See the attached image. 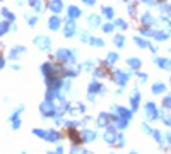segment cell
Returning <instances> with one entry per match:
<instances>
[{"mask_svg": "<svg viewBox=\"0 0 171 154\" xmlns=\"http://www.w3.org/2000/svg\"><path fill=\"white\" fill-rule=\"evenodd\" d=\"M27 2H29V5H31L36 12H41V10H43V2H41V0H27Z\"/></svg>", "mask_w": 171, "mask_h": 154, "instance_id": "cell-29", "label": "cell"}, {"mask_svg": "<svg viewBox=\"0 0 171 154\" xmlns=\"http://www.w3.org/2000/svg\"><path fill=\"white\" fill-rule=\"evenodd\" d=\"M149 48H151V52H152V53H157V48H156V46H154V45H151V46H149Z\"/></svg>", "mask_w": 171, "mask_h": 154, "instance_id": "cell-58", "label": "cell"}, {"mask_svg": "<svg viewBox=\"0 0 171 154\" xmlns=\"http://www.w3.org/2000/svg\"><path fill=\"white\" fill-rule=\"evenodd\" d=\"M161 2H164V0H161Z\"/></svg>", "mask_w": 171, "mask_h": 154, "instance_id": "cell-63", "label": "cell"}, {"mask_svg": "<svg viewBox=\"0 0 171 154\" xmlns=\"http://www.w3.org/2000/svg\"><path fill=\"white\" fill-rule=\"evenodd\" d=\"M116 146H118V147H123V146H125V137H123V134H118V140H116Z\"/></svg>", "mask_w": 171, "mask_h": 154, "instance_id": "cell-46", "label": "cell"}, {"mask_svg": "<svg viewBox=\"0 0 171 154\" xmlns=\"http://www.w3.org/2000/svg\"><path fill=\"white\" fill-rule=\"evenodd\" d=\"M151 91H152V94H163V93L166 91V86H164L163 82H154Z\"/></svg>", "mask_w": 171, "mask_h": 154, "instance_id": "cell-21", "label": "cell"}, {"mask_svg": "<svg viewBox=\"0 0 171 154\" xmlns=\"http://www.w3.org/2000/svg\"><path fill=\"white\" fill-rule=\"evenodd\" d=\"M156 110H157V106H156V103H152V101H149V103L144 104V111H146V116H147V118H149Z\"/></svg>", "mask_w": 171, "mask_h": 154, "instance_id": "cell-23", "label": "cell"}, {"mask_svg": "<svg viewBox=\"0 0 171 154\" xmlns=\"http://www.w3.org/2000/svg\"><path fill=\"white\" fill-rule=\"evenodd\" d=\"M139 2H144L146 5H154V0H139Z\"/></svg>", "mask_w": 171, "mask_h": 154, "instance_id": "cell-55", "label": "cell"}, {"mask_svg": "<svg viewBox=\"0 0 171 154\" xmlns=\"http://www.w3.org/2000/svg\"><path fill=\"white\" fill-rule=\"evenodd\" d=\"M46 7H48L53 14H60V12L63 10V2H62V0H50V2L46 3Z\"/></svg>", "mask_w": 171, "mask_h": 154, "instance_id": "cell-11", "label": "cell"}, {"mask_svg": "<svg viewBox=\"0 0 171 154\" xmlns=\"http://www.w3.org/2000/svg\"><path fill=\"white\" fill-rule=\"evenodd\" d=\"M128 99H130V104H132V111H137V108H139V103H140V93H139L137 89H133Z\"/></svg>", "mask_w": 171, "mask_h": 154, "instance_id": "cell-12", "label": "cell"}, {"mask_svg": "<svg viewBox=\"0 0 171 154\" xmlns=\"http://www.w3.org/2000/svg\"><path fill=\"white\" fill-rule=\"evenodd\" d=\"M70 87H72V80H70V77H69L67 80H63V87H62V89H63V91H69Z\"/></svg>", "mask_w": 171, "mask_h": 154, "instance_id": "cell-47", "label": "cell"}, {"mask_svg": "<svg viewBox=\"0 0 171 154\" xmlns=\"http://www.w3.org/2000/svg\"><path fill=\"white\" fill-rule=\"evenodd\" d=\"M22 111H24V104H21L19 108H16V111H14L12 115L9 116V122H14V120H17V118L21 116V113H22Z\"/></svg>", "mask_w": 171, "mask_h": 154, "instance_id": "cell-31", "label": "cell"}, {"mask_svg": "<svg viewBox=\"0 0 171 154\" xmlns=\"http://www.w3.org/2000/svg\"><path fill=\"white\" fill-rule=\"evenodd\" d=\"M125 2H130V0H125Z\"/></svg>", "mask_w": 171, "mask_h": 154, "instance_id": "cell-61", "label": "cell"}, {"mask_svg": "<svg viewBox=\"0 0 171 154\" xmlns=\"http://www.w3.org/2000/svg\"><path fill=\"white\" fill-rule=\"evenodd\" d=\"M80 134H82L84 142H93V140H96V139H98V134H96L94 130H89V129H84Z\"/></svg>", "mask_w": 171, "mask_h": 154, "instance_id": "cell-14", "label": "cell"}, {"mask_svg": "<svg viewBox=\"0 0 171 154\" xmlns=\"http://www.w3.org/2000/svg\"><path fill=\"white\" fill-rule=\"evenodd\" d=\"M65 22V26H63V36L65 38H74L77 33V26H76V19H67L63 21Z\"/></svg>", "mask_w": 171, "mask_h": 154, "instance_id": "cell-5", "label": "cell"}, {"mask_svg": "<svg viewBox=\"0 0 171 154\" xmlns=\"http://www.w3.org/2000/svg\"><path fill=\"white\" fill-rule=\"evenodd\" d=\"M87 26H91V28H98L99 24H101V16H98V14H91V16H87Z\"/></svg>", "mask_w": 171, "mask_h": 154, "instance_id": "cell-16", "label": "cell"}, {"mask_svg": "<svg viewBox=\"0 0 171 154\" xmlns=\"http://www.w3.org/2000/svg\"><path fill=\"white\" fill-rule=\"evenodd\" d=\"M101 14H103L108 21H111L115 17V10L111 9V7H101Z\"/></svg>", "mask_w": 171, "mask_h": 154, "instance_id": "cell-25", "label": "cell"}, {"mask_svg": "<svg viewBox=\"0 0 171 154\" xmlns=\"http://www.w3.org/2000/svg\"><path fill=\"white\" fill-rule=\"evenodd\" d=\"M82 2H84L86 5H94L96 3V0H82Z\"/></svg>", "mask_w": 171, "mask_h": 154, "instance_id": "cell-54", "label": "cell"}, {"mask_svg": "<svg viewBox=\"0 0 171 154\" xmlns=\"http://www.w3.org/2000/svg\"><path fill=\"white\" fill-rule=\"evenodd\" d=\"M21 125H22V123H21V120H19V118H17V120H14V122H12V130H17Z\"/></svg>", "mask_w": 171, "mask_h": 154, "instance_id": "cell-50", "label": "cell"}, {"mask_svg": "<svg viewBox=\"0 0 171 154\" xmlns=\"http://www.w3.org/2000/svg\"><path fill=\"white\" fill-rule=\"evenodd\" d=\"M24 19H26V22L33 28L36 22H38V16H33V14H24Z\"/></svg>", "mask_w": 171, "mask_h": 154, "instance_id": "cell-32", "label": "cell"}, {"mask_svg": "<svg viewBox=\"0 0 171 154\" xmlns=\"http://www.w3.org/2000/svg\"><path fill=\"white\" fill-rule=\"evenodd\" d=\"M76 108L79 110V113H86V106H84L82 103H79V101H77V103H76Z\"/></svg>", "mask_w": 171, "mask_h": 154, "instance_id": "cell-49", "label": "cell"}, {"mask_svg": "<svg viewBox=\"0 0 171 154\" xmlns=\"http://www.w3.org/2000/svg\"><path fill=\"white\" fill-rule=\"evenodd\" d=\"M60 28H62V17L60 16H50L48 17V29L58 31Z\"/></svg>", "mask_w": 171, "mask_h": 154, "instance_id": "cell-9", "label": "cell"}, {"mask_svg": "<svg viewBox=\"0 0 171 154\" xmlns=\"http://www.w3.org/2000/svg\"><path fill=\"white\" fill-rule=\"evenodd\" d=\"M80 67H82V70H86V72H91V74H93V72L96 70V62H94V60H86Z\"/></svg>", "mask_w": 171, "mask_h": 154, "instance_id": "cell-20", "label": "cell"}, {"mask_svg": "<svg viewBox=\"0 0 171 154\" xmlns=\"http://www.w3.org/2000/svg\"><path fill=\"white\" fill-rule=\"evenodd\" d=\"M170 82H171V77H170Z\"/></svg>", "mask_w": 171, "mask_h": 154, "instance_id": "cell-62", "label": "cell"}, {"mask_svg": "<svg viewBox=\"0 0 171 154\" xmlns=\"http://www.w3.org/2000/svg\"><path fill=\"white\" fill-rule=\"evenodd\" d=\"M113 43H115V46L123 48V46H125V36H123V34H115L113 36Z\"/></svg>", "mask_w": 171, "mask_h": 154, "instance_id": "cell-26", "label": "cell"}, {"mask_svg": "<svg viewBox=\"0 0 171 154\" xmlns=\"http://www.w3.org/2000/svg\"><path fill=\"white\" fill-rule=\"evenodd\" d=\"M111 120H113L111 113H99V116H98V127L99 129H106V127L111 125Z\"/></svg>", "mask_w": 171, "mask_h": 154, "instance_id": "cell-8", "label": "cell"}, {"mask_svg": "<svg viewBox=\"0 0 171 154\" xmlns=\"http://www.w3.org/2000/svg\"><path fill=\"white\" fill-rule=\"evenodd\" d=\"M170 55H171V46H170Z\"/></svg>", "mask_w": 171, "mask_h": 154, "instance_id": "cell-60", "label": "cell"}, {"mask_svg": "<svg viewBox=\"0 0 171 154\" xmlns=\"http://www.w3.org/2000/svg\"><path fill=\"white\" fill-rule=\"evenodd\" d=\"M103 139H104V142L110 144V146L116 144V140H118V129H116L115 125L106 127V130H104V134H103Z\"/></svg>", "mask_w": 171, "mask_h": 154, "instance_id": "cell-3", "label": "cell"}, {"mask_svg": "<svg viewBox=\"0 0 171 154\" xmlns=\"http://www.w3.org/2000/svg\"><path fill=\"white\" fill-rule=\"evenodd\" d=\"M57 153H58V154L63 153V146H58V147H57Z\"/></svg>", "mask_w": 171, "mask_h": 154, "instance_id": "cell-59", "label": "cell"}, {"mask_svg": "<svg viewBox=\"0 0 171 154\" xmlns=\"http://www.w3.org/2000/svg\"><path fill=\"white\" fill-rule=\"evenodd\" d=\"M127 63H128V67H130V69L139 70V69H140V65H142V60H140V58H137V57H130V58H127Z\"/></svg>", "mask_w": 171, "mask_h": 154, "instance_id": "cell-18", "label": "cell"}, {"mask_svg": "<svg viewBox=\"0 0 171 154\" xmlns=\"http://www.w3.org/2000/svg\"><path fill=\"white\" fill-rule=\"evenodd\" d=\"M89 45H91V46H96V48H101V46H104V41H103L101 38L91 36V39H89Z\"/></svg>", "mask_w": 171, "mask_h": 154, "instance_id": "cell-27", "label": "cell"}, {"mask_svg": "<svg viewBox=\"0 0 171 154\" xmlns=\"http://www.w3.org/2000/svg\"><path fill=\"white\" fill-rule=\"evenodd\" d=\"M163 122L168 125V127H171V115H166V116H163Z\"/></svg>", "mask_w": 171, "mask_h": 154, "instance_id": "cell-51", "label": "cell"}, {"mask_svg": "<svg viewBox=\"0 0 171 154\" xmlns=\"http://www.w3.org/2000/svg\"><path fill=\"white\" fill-rule=\"evenodd\" d=\"M67 14H69V19H79L82 16V10L79 7H76V5H70L67 9Z\"/></svg>", "mask_w": 171, "mask_h": 154, "instance_id": "cell-15", "label": "cell"}, {"mask_svg": "<svg viewBox=\"0 0 171 154\" xmlns=\"http://www.w3.org/2000/svg\"><path fill=\"white\" fill-rule=\"evenodd\" d=\"M140 22L151 28L152 24H156V19L152 17V14H151V12H146V14H142V16H140Z\"/></svg>", "mask_w": 171, "mask_h": 154, "instance_id": "cell-17", "label": "cell"}, {"mask_svg": "<svg viewBox=\"0 0 171 154\" xmlns=\"http://www.w3.org/2000/svg\"><path fill=\"white\" fill-rule=\"evenodd\" d=\"M33 134L39 137V139H45L46 137V130H43V129H33Z\"/></svg>", "mask_w": 171, "mask_h": 154, "instance_id": "cell-38", "label": "cell"}, {"mask_svg": "<svg viewBox=\"0 0 171 154\" xmlns=\"http://www.w3.org/2000/svg\"><path fill=\"white\" fill-rule=\"evenodd\" d=\"M127 10H128V14H130V17H135V14H137V9H135V3H128V5H127Z\"/></svg>", "mask_w": 171, "mask_h": 154, "instance_id": "cell-42", "label": "cell"}, {"mask_svg": "<svg viewBox=\"0 0 171 154\" xmlns=\"http://www.w3.org/2000/svg\"><path fill=\"white\" fill-rule=\"evenodd\" d=\"M80 39H82V43H89V39H91L89 33H87V31H82V33H80Z\"/></svg>", "mask_w": 171, "mask_h": 154, "instance_id": "cell-45", "label": "cell"}, {"mask_svg": "<svg viewBox=\"0 0 171 154\" xmlns=\"http://www.w3.org/2000/svg\"><path fill=\"white\" fill-rule=\"evenodd\" d=\"M170 33H171V29L168 31V33H164V31L157 29V31H154V36H152V38L157 39V41H166V39H168V36H170Z\"/></svg>", "mask_w": 171, "mask_h": 154, "instance_id": "cell-22", "label": "cell"}, {"mask_svg": "<svg viewBox=\"0 0 171 154\" xmlns=\"http://www.w3.org/2000/svg\"><path fill=\"white\" fill-rule=\"evenodd\" d=\"M58 139H60V134H58L57 130H53V129L46 130V137H45V140H48V142H58Z\"/></svg>", "mask_w": 171, "mask_h": 154, "instance_id": "cell-19", "label": "cell"}, {"mask_svg": "<svg viewBox=\"0 0 171 154\" xmlns=\"http://www.w3.org/2000/svg\"><path fill=\"white\" fill-rule=\"evenodd\" d=\"M127 125H128V120H127V118H122V116H120V118L115 120V127H116L118 130H125Z\"/></svg>", "mask_w": 171, "mask_h": 154, "instance_id": "cell-24", "label": "cell"}, {"mask_svg": "<svg viewBox=\"0 0 171 154\" xmlns=\"http://www.w3.org/2000/svg\"><path fill=\"white\" fill-rule=\"evenodd\" d=\"M115 62H118V53H115V52H110L108 53V58L104 60V63H108V65H111Z\"/></svg>", "mask_w": 171, "mask_h": 154, "instance_id": "cell-33", "label": "cell"}, {"mask_svg": "<svg viewBox=\"0 0 171 154\" xmlns=\"http://www.w3.org/2000/svg\"><path fill=\"white\" fill-rule=\"evenodd\" d=\"M2 16H3V19L10 21V22H14V21H16V16H14V14H12L9 9H5V7L2 9Z\"/></svg>", "mask_w": 171, "mask_h": 154, "instance_id": "cell-30", "label": "cell"}, {"mask_svg": "<svg viewBox=\"0 0 171 154\" xmlns=\"http://www.w3.org/2000/svg\"><path fill=\"white\" fill-rule=\"evenodd\" d=\"M115 26H116L118 29H122V31L128 29V24H127V21H123V19H116V21H115Z\"/></svg>", "mask_w": 171, "mask_h": 154, "instance_id": "cell-35", "label": "cell"}, {"mask_svg": "<svg viewBox=\"0 0 171 154\" xmlns=\"http://www.w3.org/2000/svg\"><path fill=\"white\" fill-rule=\"evenodd\" d=\"M65 125H67L69 129H76L77 125H82V122H77V120H67Z\"/></svg>", "mask_w": 171, "mask_h": 154, "instance_id": "cell-40", "label": "cell"}, {"mask_svg": "<svg viewBox=\"0 0 171 154\" xmlns=\"http://www.w3.org/2000/svg\"><path fill=\"white\" fill-rule=\"evenodd\" d=\"M21 53H26V48L17 45V46H14V48L9 52V58H10V60H17V58L21 57Z\"/></svg>", "mask_w": 171, "mask_h": 154, "instance_id": "cell-13", "label": "cell"}, {"mask_svg": "<svg viewBox=\"0 0 171 154\" xmlns=\"http://www.w3.org/2000/svg\"><path fill=\"white\" fill-rule=\"evenodd\" d=\"M137 76L140 77V80H144V82L147 80V74H142V72H137Z\"/></svg>", "mask_w": 171, "mask_h": 154, "instance_id": "cell-52", "label": "cell"}, {"mask_svg": "<svg viewBox=\"0 0 171 154\" xmlns=\"http://www.w3.org/2000/svg\"><path fill=\"white\" fill-rule=\"evenodd\" d=\"M163 106H164L166 110H171V94H168V96L163 99Z\"/></svg>", "mask_w": 171, "mask_h": 154, "instance_id": "cell-43", "label": "cell"}, {"mask_svg": "<svg viewBox=\"0 0 171 154\" xmlns=\"http://www.w3.org/2000/svg\"><path fill=\"white\" fill-rule=\"evenodd\" d=\"M130 76H132V72H122L120 69L113 70V80L120 86V87H125V86H127V80H128Z\"/></svg>", "mask_w": 171, "mask_h": 154, "instance_id": "cell-4", "label": "cell"}, {"mask_svg": "<svg viewBox=\"0 0 171 154\" xmlns=\"http://www.w3.org/2000/svg\"><path fill=\"white\" fill-rule=\"evenodd\" d=\"M140 34H142V36H154V31L147 26V28H142V29H140Z\"/></svg>", "mask_w": 171, "mask_h": 154, "instance_id": "cell-39", "label": "cell"}, {"mask_svg": "<svg viewBox=\"0 0 171 154\" xmlns=\"http://www.w3.org/2000/svg\"><path fill=\"white\" fill-rule=\"evenodd\" d=\"M93 74H94V77H96V79H101V77H104V76H106V72H104L103 69H96V70L93 72Z\"/></svg>", "mask_w": 171, "mask_h": 154, "instance_id": "cell-44", "label": "cell"}, {"mask_svg": "<svg viewBox=\"0 0 171 154\" xmlns=\"http://www.w3.org/2000/svg\"><path fill=\"white\" fill-rule=\"evenodd\" d=\"M115 28H116V26H115V22H113V24H111V22H106V24H103V31H104V33H108V34H110V33H113Z\"/></svg>", "mask_w": 171, "mask_h": 154, "instance_id": "cell-37", "label": "cell"}, {"mask_svg": "<svg viewBox=\"0 0 171 154\" xmlns=\"http://www.w3.org/2000/svg\"><path fill=\"white\" fill-rule=\"evenodd\" d=\"M111 110L113 111H116V116H122V118H127V120H130L132 118V111L130 110H127V108H123V106H116V104H113L111 106Z\"/></svg>", "mask_w": 171, "mask_h": 154, "instance_id": "cell-10", "label": "cell"}, {"mask_svg": "<svg viewBox=\"0 0 171 154\" xmlns=\"http://www.w3.org/2000/svg\"><path fill=\"white\" fill-rule=\"evenodd\" d=\"M152 137H154V140H156L157 144H161V142H163V134H161L159 130H154V132H152Z\"/></svg>", "mask_w": 171, "mask_h": 154, "instance_id": "cell-41", "label": "cell"}, {"mask_svg": "<svg viewBox=\"0 0 171 154\" xmlns=\"http://www.w3.org/2000/svg\"><path fill=\"white\" fill-rule=\"evenodd\" d=\"M34 45L38 46L39 50L46 52V50H50V48H52V39L48 38V36H45V34H39V36L34 38Z\"/></svg>", "mask_w": 171, "mask_h": 154, "instance_id": "cell-6", "label": "cell"}, {"mask_svg": "<svg viewBox=\"0 0 171 154\" xmlns=\"http://www.w3.org/2000/svg\"><path fill=\"white\" fill-rule=\"evenodd\" d=\"M140 129H142V130H144L146 134H151V135H152V132H154L151 127H149V123H142V127H140Z\"/></svg>", "mask_w": 171, "mask_h": 154, "instance_id": "cell-48", "label": "cell"}, {"mask_svg": "<svg viewBox=\"0 0 171 154\" xmlns=\"http://www.w3.org/2000/svg\"><path fill=\"white\" fill-rule=\"evenodd\" d=\"M154 63H156V65H159L161 69H166L168 58H163V57H154Z\"/></svg>", "mask_w": 171, "mask_h": 154, "instance_id": "cell-34", "label": "cell"}, {"mask_svg": "<svg viewBox=\"0 0 171 154\" xmlns=\"http://www.w3.org/2000/svg\"><path fill=\"white\" fill-rule=\"evenodd\" d=\"M55 58L62 63H76L77 60V50H67V48H60L55 53Z\"/></svg>", "mask_w": 171, "mask_h": 154, "instance_id": "cell-1", "label": "cell"}, {"mask_svg": "<svg viewBox=\"0 0 171 154\" xmlns=\"http://www.w3.org/2000/svg\"><path fill=\"white\" fill-rule=\"evenodd\" d=\"M10 28H12V26H10V21H3V22H2V29H0V34H2V36H3V34H5V33H9V29H10Z\"/></svg>", "mask_w": 171, "mask_h": 154, "instance_id": "cell-36", "label": "cell"}, {"mask_svg": "<svg viewBox=\"0 0 171 154\" xmlns=\"http://www.w3.org/2000/svg\"><path fill=\"white\" fill-rule=\"evenodd\" d=\"M166 142H168V147L171 149V134H166Z\"/></svg>", "mask_w": 171, "mask_h": 154, "instance_id": "cell-53", "label": "cell"}, {"mask_svg": "<svg viewBox=\"0 0 171 154\" xmlns=\"http://www.w3.org/2000/svg\"><path fill=\"white\" fill-rule=\"evenodd\" d=\"M91 122V116H86L84 120H82V125H86V123H89Z\"/></svg>", "mask_w": 171, "mask_h": 154, "instance_id": "cell-56", "label": "cell"}, {"mask_svg": "<svg viewBox=\"0 0 171 154\" xmlns=\"http://www.w3.org/2000/svg\"><path fill=\"white\" fill-rule=\"evenodd\" d=\"M39 111H41V116H45V118H55V115L58 113V108L53 104V101L45 99L39 104Z\"/></svg>", "mask_w": 171, "mask_h": 154, "instance_id": "cell-2", "label": "cell"}, {"mask_svg": "<svg viewBox=\"0 0 171 154\" xmlns=\"http://www.w3.org/2000/svg\"><path fill=\"white\" fill-rule=\"evenodd\" d=\"M104 94L106 93V87L99 82V80H93L91 84H89V87H87V94Z\"/></svg>", "mask_w": 171, "mask_h": 154, "instance_id": "cell-7", "label": "cell"}, {"mask_svg": "<svg viewBox=\"0 0 171 154\" xmlns=\"http://www.w3.org/2000/svg\"><path fill=\"white\" fill-rule=\"evenodd\" d=\"M133 41L137 43V46H139V48H149V46H151V43H149L147 39L139 38V36H137V38H133Z\"/></svg>", "mask_w": 171, "mask_h": 154, "instance_id": "cell-28", "label": "cell"}, {"mask_svg": "<svg viewBox=\"0 0 171 154\" xmlns=\"http://www.w3.org/2000/svg\"><path fill=\"white\" fill-rule=\"evenodd\" d=\"M0 65H2V69H5V58L3 57L0 58Z\"/></svg>", "mask_w": 171, "mask_h": 154, "instance_id": "cell-57", "label": "cell"}]
</instances>
